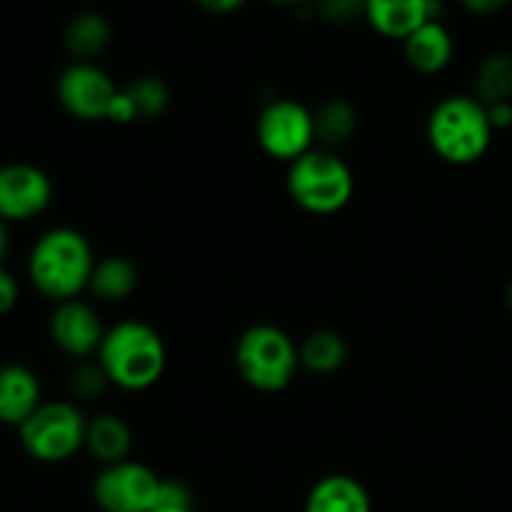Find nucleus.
<instances>
[{
	"instance_id": "7",
	"label": "nucleus",
	"mask_w": 512,
	"mask_h": 512,
	"mask_svg": "<svg viewBox=\"0 0 512 512\" xmlns=\"http://www.w3.org/2000/svg\"><path fill=\"white\" fill-rule=\"evenodd\" d=\"M255 138L260 150L280 163H295L315 148L313 110L293 98L270 100L258 115Z\"/></svg>"
},
{
	"instance_id": "18",
	"label": "nucleus",
	"mask_w": 512,
	"mask_h": 512,
	"mask_svg": "<svg viewBox=\"0 0 512 512\" xmlns=\"http://www.w3.org/2000/svg\"><path fill=\"white\" fill-rule=\"evenodd\" d=\"M110 40H113L110 20L93 10L78 13L65 28V48L78 63H93L98 55L108 50Z\"/></svg>"
},
{
	"instance_id": "6",
	"label": "nucleus",
	"mask_w": 512,
	"mask_h": 512,
	"mask_svg": "<svg viewBox=\"0 0 512 512\" xmlns=\"http://www.w3.org/2000/svg\"><path fill=\"white\" fill-rule=\"evenodd\" d=\"M88 418L70 400H48L18 428L20 445L38 463L58 465L85 450Z\"/></svg>"
},
{
	"instance_id": "21",
	"label": "nucleus",
	"mask_w": 512,
	"mask_h": 512,
	"mask_svg": "<svg viewBox=\"0 0 512 512\" xmlns=\"http://www.w3.org/2000/svg\"><path fill=\"white\" fill-rule=\"evenodd\" d=\"M473 88V95L483 105L512 100V55L503 53V50L485 55L475 70Z\"/></svg>"
},
{
	"instance_id": "33",
	"label": "nucleus",
	"mask_w": 512,
	"mask_h": 512,
	"mask_svg": "<svg viewBox=\"0 0 512 512\" xmlns=\"http://www.w3.org/2000/svg\"><path fill=\"white\" fill-rule=\"evenodd\" d=\"M270 3H275V5H298V3H305V0H270Z\"/></svg>"
},
{
	"instance_id": "3",
	"label": "nucleus",
	"mask_w": 512,
	"mask_h": 512,
	"mask_svg": "<svg viewBox=\"0 0 512 512\" xmlns=\"http://www.w3.org/2000/svg\"><path fill=\"white\" fill-rule=\"evenodd\" d=\"M425 135L440 160L465 168L485 158L495 130L488 118V105L475 95H448L430 110Z\"/></svg>"
},
{
	"instance_id": "10",
	"label": "nucleus",
	"mask_w": 512,
	"mask_h": 512,
	"mask_svg": "<svg viewBox=\"0 0 512 512\" xmlns=\"http://www.w3.org/2000/svg\"><path fill=\"white\" fill-rule=\"evenodd\" d=\"M53 203V180L33 163H8L0 168V218L28 223Z\"/></svg>"
},
{
	"instance_id": "25",
	"label": "nucleus",
	"mask_w": 512,
	"mask_h": 512,
	"mask_svg": "<svg viewBox=\"0 0 512 512\" xmlns=\"http://www.w3.org/2000/svg\"><path fill=\"white\" fill-rule=\"evenodd\" d=\"M155 508H193V493L180 480H165L160 483L158 505Z\"/></svg>"
},
{
	"instance_id": "29",
	"label": "nucleus",
	"mask_w": 512,
	"mask_h": 512,
	"mask_svg": "<svg viewBox=\"0 0 512 512\" xmlns=\"http://www.w3.org/2000/svg\"><path fill=\"white\" fill-rule=\"evenodd\" d=\"M463 8L473 15H495L503 13L505 8H510L512 0H460Z\"/></svg>"
},
{
	"instance_id": "12",
	"label": "nucleus",
	"mask_w": 512,
	"mask_h": 512,
	"mask_svg": "<svg viewBox=\"0 0 512 512\" xmlns=\"http://www.w3.org/2000/svg\"><path fill=\"white\" fill-rule=\"evenodd\" d=\"M440 0H365V23L378 35L405 40L428 20H440Z\"/></svg>"
},
{
	"instance_id": "34",
	"label": "nucleus",
	"mask_w": 512,
	"mask_h": 512,
	"mask_svg": "<svg viewBox=\"0 0 512 512\" xmlns=\"http://www.w3.org/2000/svg\"><path fill=\"white\" fill-rule=\"evenodd\" d=\"M505 300H508V308H510V313H512V280H510V285H508V293H505Z\"/></svg>"
},
{
	"instance_id": "9",
	"label": "nucleus",
	"mask_w": 512,
	"mask_h": 512,
	"mask_svg": "<svg viewBox=\"0 0 512 512\" xmlns=\"http://www.w3.org/2000/svg\"><path fill=\"white\" fill-rule=\"evenodd\" d=\"M120 88H115L113 78L95 63H78L60 73L55 93L58 103L68 115L83 123H100L108 120V108Z\"/></svg>"
},
{
	"instance_id": "4",
	"label": "nucleus",
	"mask_w": 512,
	"mask_h": 512,
	"mask_svg": "<svg viewBox=\"0 0 512 512\" xmlns=\"http://www.w3.org/2000/svg\"><path fill=\"white\" fill-rule=\"evenodd\" d=\"M235 368L258 393H283L298 375L300 345L283 328L270 323L250 325L235 343Z\"/></svg>"
},
{
	"instance_id": "30",
	"label": "nucleus",
	"mask_w": 512,
	"mask_h": 512,
	"mask_svg": "<svg viewBox=\"0 0 512 512\" xmlns=\"http://www.w3.org/2000/svg\"><path fill=\"white\" fill-rule=\"evenodd\" d=\"M198 8H203L205 13H213V15H230L235 10L243 8L248 0H193Z\"/></svg>"
},
{
	"instance_id": "13",
	"label": "nucleus",
	"mask_w": 512,
	"mask_h": 512,
	"mask_svg": "<svg viewBox=\"0 0 512 512\" xmlns=\"http://www.w3.org/2000/svg\"><path fill=\"white\" fill-rule=\"evenodd\" d=\"M43 405L38 375L20 363L0 365V423L20 428Z\"/></svg>"
},
{
	"instance_id": "5",
	"label": "nucleus",
	"mask_w": 512,
	"mask_h": 512,
	"mask_svg": "<svg viewBox=\"0 0 512 512\" xmlns=\"http://www.w3.org/2000/svg\"><path fill=\"white\" fill-rule=\"evenodd\" d=\"M288 195L310 215H335L353 200L355 178L335 150L313 148L288 165Z\"/></svg>"
},
{
	"instance_id": "8",
	"label": "nucleus",
	"mask_w": 512,
	"mask_h": 512,
	"mask_svg": "<svg viewBox=\"0 0 512 512\" xmlns=\"http://www.w3.org/2000/svg\"><path fill=\"white\" fill-rule=\"evenodd\" d=\"M163 478L143 463L105 465L93 480V500L103 512H153Z\"/></svg>"
},
{
	"instance_id": "1",
	"label": "nucleus",
	"mask_w": 512,
	"mask_h": 512,
	"mask_svg": "<svg viewBox=\"0 0 512 512\" xmlns=\"http://www.w3.org/2000/svg\"><path fill=\"white\" fill-rule=\"evenodd\" d=\"M95 263L90 240L80 230L60 225L45 230L30 248L28 278L43 298L65 303L88 290Z\"/></svg>"
},
{
	"instance_id": "19",
	"label": "nucleus",
	"mask_w": 512,
	"mask_h": 512,
	"mask_svg": "<svg viewBox=\"0 0 512 512\" xmlns=\"http://www.w3.org/2000/svg\"><path fill=\"white\" fill-rule=\"evenodd\" d=\"M313 123L320 148L335 150L348 143L358 130V110L345 98H328L313 110Z\"/></svg>"
},
{
	"instance_id": "27",
	"label": "nucleus",
	"mask_w": 512,
	"mask_h": 512,
	"mask_svg": "<svg viewBox=\"0 0 512 512\" xmlns=\"http://www.w3.org/2000/svg\"><path fill=\"white\" fill-rule=\"evenodd\" d=\"M108 120H110V123H115V125H128V123H135V120H138L133 103H130V98L125 95L123 88L118 90V95H115L113 103H110Z\"/></svg>"
},
{
	"instance_id": "24",
	"label": "nucleus",
	"mask_w": 512,
	"mask_h": 512,
	"mask_svg": "<svg viewBox=\"0 0 512 512\" xmlns=\"http://www.w3.org/2000/svg\"><path fill=\"white\" fill-rule=\"evenodd\" d=\"M318 13L333 25H350L365 18V0H318Z\"/></svg>"
},
{
	"instance_id": "11",
	"label": "nucleus",
	"mask_w": 512,
	"mask_h": 512,
	"mask_svg": "<svg viewBox=\"0 0 512 512\" xmlns=\"http://www.w3.org/2000/svg\"><path fill=\"white\" fill-rule=\"evenodd\" d=\"M48 330L50 340H53L60 353L75 360H90L93 355H98V348L108 328L103 325L93 305L75 298L65 300V303H55Z\"/></svg>"
},
{
	"instance_id": "22",
	"label": "nucleus",
	"mask_w": 512,
	"mask_h": 512,
	"mask_svg": "<svg viewBox=\"0 0 512 512\" xmlns=\"http://www.w3.org/2000/svg\"><path fill=\"white\" fill-rule=\"evenodd\" d=\"M123 90L130 98V103H133L138 120L160 118L170 105L168 85L160 78H155V75H140V78L130 80Z\"/></svg>"
},
{
	"instance_id": "17",
	"label": "nucleus",
	"mask_w": 512,
	"mask_h": 512,
	"mask_svg": "<svg viewBox=\"0 0 512 512\" xmlns=\"http://www.w3.org/2000/svg\"><path fill=\"white\" fill-rule=\"evenodd\" d=\"M138 265L125 255H105L95 263L88 290L103 303H123L138 290Z\"/></svg>"
},
{
	"instance_id": "28",
	"label": "nucleus",
	"mask_w": 512,
	"mask_h": 512,
	"mask_svg": "<svg viewBox=\"0 0 512 512\" xmlns=\"http://www.w3.org/2000/svg\"><path fill=\"white\" fill-rule=\"evenodd\" d=\"M488 118H490V125H493L495 133L510 130L512 128V100L488 105Z\"/></svg>"
},
{
	"instance_id": "23",
	"label": "nucleus",
	"mask_w": 512,
	"mask_h": 512,
	"mask_svg": "<svg viewBox=\"0 0 512 512\" xmlns=\"http://www.w3.org/2000/svg\"><path fill=\"white\" fill-rule=\"evenodd\" d=\"M110 388L108 375L98 365V360H80L75 370L70 373V393L75 400H98L105 390Z\"/></svg>"
},
{
	"instance_id": "32",
	"label": "nucleus",
	"mask_w": 512,
	"mask_h": 512,
	"mask_svg": "<svg viewBox=\"0 0 512 512\" xmlns=\"http://www.w3.org/2000/svg\"><path fill=\"white\" fill-rule=\"evenodd\" d=\"M153 512H193V508H155Z\"/></svg>"
},
{
	"instance_id": "26",
	"label": "nucleus",
	"mask_w": 512,
	"mask_h": 512,
	"mask_svg": "<svg viewBox=\"0 0 512 512\" xmlns=\"http://www.w3.org/2000/svg\"><path fill=\"white\" fill-rule=\"evenodd\" d=\"M20 285L18 278L5 265H0V315H8L18 305Z\"/></svg>"
},
{
	"instance_id": "2",
	"label": "nucleus",
	"mask_w": 512,
	"mask_h": 512,
	"mask_svg": "<svg viewBox=\"0 0 512 512\" xmlns=\"http://www.w3.org/2000/svg\"><path fill=\"white\" fill-rule=\"evenodd\" d=\"M113 388L125 393H143L158 385L168 365L163 335L143 320H120L105 330L95 355Z\"/></svg>"
},
{
	"instance_id": "20",
	"label": "nucleus",
	"mask_w": 512,
	"mask_h": 512,
	"mask_svg": "<svg viewBox=\"0 0 512 512\" xmlns=\"http://www.w3.org/2000/svg\"><path fill=\"white\" fill-rule=\"evenodd\" d=\"M348 360V345L335 330L320 328L300 343V365L313 375H333Z\"/></svg>"
},
{
	"instance_id": "31",
	"label": "nucleus",
	"mask_w": 512,
	"mask_h": 512,
	"mask_svg": "<svg viewBox=\"0 0 512 512\" xmlns=\"http://www.w3.org/2000/svg\"><path fill=\"white\" fill-rule=\"evenodd\" d=\"M8 250H10V230H8V223L0 218V265H3Z\"/></svg>"
},
{
	"instance_id": "15",
	"label": "nucleus",
	"mask_w": 512,
	"mask_h": 512,
	"mask_svg": "<svg viewBox=\"0 0 512 512\" xmlns=\"http://www.w3.org/2000/svg\"><path fill=\"white\" fill-rule=\"evenodd\" d=\"M305 512H373V500L358 478L333 473L310 488Z\"/></svg>"
},
{
	"instance_id": "14",
	"label": "nucleus",
	"mask_w": 512,
	"mask_h": 512,
	"mask_svg": "<svg viewBox=\"0 0 512 512\" xmlns=\"http://www.w3.org/2000/svg\"><path fill=\"white\" fill-rule=\"evenodd\" d=\"M403 53L415 73L435 75L453 63L455 40L440 20H428L403 40Z\"/></svg>"
},
{
	"instance_id": "16",
	"label": "nucleus",
	"mask_w": 512,
	"mask_h": 512,
	"mask_svg": "<svg viewBox=\"0 0 512 512\" xmlns=\"http://www.w3.org/2000/svg\"><path fill=\"white\" fill-rule=\"evenodd\" d=\"M85 450L103 468L123 463V460H130V453H133V430L115 413L93 415L85 430Z\"/></svg>"
}]
</instances>
